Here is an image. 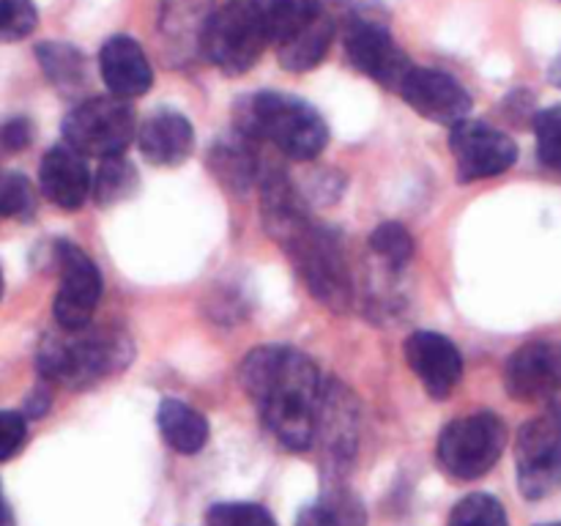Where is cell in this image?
I'll return each instance as SVG.
<instances>
[{"label": "cell", "mask_w": 561, "mask_h": 526, "mask_svg": "<svg viewBox=\"0 0 561 526\" xmlns=\"http://www.w3.org/2000/svg\"><path fill=\"white\" fill-rule=\"evenodd\" d=\"M239 378L283 447L305 453L316 444L327 387L310 356L283 345H263L241 362Z\"/></svg>", "instance_id": "6da1fadb"}, {"label": "cell", "mask_w": 561, "mask_h": 526, "mask_svg": "<svg viewBox=\"0 0 561 526\" xmlns=\"http://www.w3.org/2000/svg\"><path fill=\"white\" fill-rule=\"evenodd\" d=\"M266 230L288 252L296 274L312 299L334 312L351 307V272L337 236L312 222L305 203L290 201L263 214Z\"/></svg>", "instance_id": "7a4b0ae2"}, {"label": "cell", "mask_w": 561, "mask_h": 526, "mask_svg": "<svg viewBox=\"0 0 561 526\" xmlns=\"http://www.w3.org/2000/svg\"><path fill=\"white\" fill-rule=\"evenodd\" d=\"M236 129L268 140L279 153L310 162L327 148L329 126L312 104L277 91H261L236 104Z\"/></svg>", "instance_id": "3957f363"}, {"label": "cell", "mask_w": 561, "mask_h": 526, "mask_svg": "<svg viewBox=\"0 0 561 526\" xmlns=\"http://www.w3.org/2000/svg\"><path fill=\"white\" fill-rule=\"evenodd\" d=\"M131 356L129 343L107 329H60L38 345L36 365L47 381L64 387H91Z\"/></svg>", "instance_id": "277c9868"}, {"label": "cell", "mask_w": 561, "mask_h": 526, "mask_svg": "<svg viewBox=\"0 0 561 526\" xmlns=\"http://www.w3.org/2000/svg\"><path fill=\"white\" fill-rule=\"evenodd\" d=\"M272 44L268 9L261 0H228L206 16L201 47L219 71L230 77L247 75Z\"/></svg>", "instance_id": "5b68a950"}, {"label": "cell", "mask_w": 561, "mask_h": 526, "mask_svg": "<svg viewBox=\"0 0 561 526\" xmlns=\"http://www.w3.org/2000/svg\"><path fill=\"white\" fill-rule=\"evenodd\" d=\"M507 427L493 411H477L449 422L438 436V464L455 480H477L502 458Z\"/></svg>", "instance_id": "8992f818"}, {"label": "cell", "mask_w": 561, "mask_h": 526, "mask_svg": "<svg viewBox=\"0 0 561 526\" xmlns=\"http://www.w3.org/2000/svg\"><path fill=\"white\" fill-rule=\"evenodd\" d=\"M137 132L129 99L96 96L77 104L64 121V140L82 157H121Z\"/></svg>", "instance_id": "52a82bcc"}, {"label": "cell", "mask_w": 561, "mask_h": 526, "mask_svg": "<svg viewBox=\"0 0 561 526\" xmlns=\"http://www.w3.org/2000/svg\"><path fill=\"white\" fill-rule=\"evenodd\" d=\"M518 488L526 499H546L561 488V403L526 422L515 438Z\"/></svg>", "instance_id": "ba28073f"}, {"label": "cell", "mask_w": 561, "mask_h": 526, "mask_svg": "<svg viewBox=\"0 0 561 526\" xmlns=\"http://www.w3.org/2000/svg\"><path fill=\"white\" fill-rule=\"evenodd\" d=\"M345 58L356 71L381 82L389 91L392 88L398 91L403 77L414 66L383 22L362 14L345 22Z\"/></svg>", "instance_id": "9c48e42d"}, {"label": "cell", "mask_w": 561, "mask_h": 526, "mask_svg": "<svg viewBox=\"0 0 561 526\" xmlns=\"http://www.w3.org/2000/svg\"><path fill=\"white\" fill-rule=\"evenodd\" d=\"M449 148H453L458 179L463 184L507 173L518 159V146L513 137L504 135L496 126L469 118L453 126Z\"/></svg>", "instance_id": "30bf717a"}, {"label": "cell", "mask_w": 561, "mask_h": 526, "mask_svg": "<svg viewBox=\"0 0 561 526\" xmlns=\"http://www.w3.org/2000/svg\"><path fill=\"white\" fill-rule=\"evenodd\" d=\"M58 268L60 288L55 294V323L60 329H85L91 327L93 312L102 299V274L96 263L71 241L58 244Z\"/></svg>", "instance_id": "8fae6325"}, {"label": "cell", "mask_w": 561, "mask_h": 526, "mask_svg": "<svg viewBox=\"0 0 561 526\" xmlns=\"http://www.w3.org/2000/svg\"><path fill=\"white\" fill-rule=\"evenodd\" d=\"M504 389L518 403H546L561 392V343L531 340L504 365Z\"/></svg>", "instance_id": "7c38bea8"}, {"label": "cell", "mask_w": 561, "mask_h": 526, "mask_svg": "<svg viewBox=\"0 0 561 526\" xmlns=\"http://www.w3.org/2000/svg\"><path fill=\"white\" fill-rule=\"evenodd\" d=\"M398 93L411 110L436 124H460L471 113V96L453 75L427 66H411L398 85Z\"/></svg>", "instance_id": "4fadbf2b"}, {"label": "cell", "mask_w": 561, "mask_h": 526, "mask_svg": "<svg viewBox=\"0 0 561 526\" xmlns=\"http://www.w3.org/2000/svg\"><path fill=\"white\" fill-rule=\"evenodd\" d=\"M405 362L422 381V387L427 389V395L436 400H447L463 378V356H460L458 345L444 334L427 332V329L409 334Z\"/></svg>", "instance_id": "5bb4252c"}, {"label": "cell", "mask_w": 561, "mask_h": 526, "mask_svg": "<svg viewBox=\"0 0 561 526\" xmlns=\"http://www.w3.org/2000/svg\"><path fill=\"white\" fill-rule=\"evenodd\" d=\"M38 184H42L44 197L66 211H77L80 206H85L93 190L85 157L66 142L44 153L42 164H38Z\"/></svg>", "instance_id": "9a60e30c"}, {"label": "cell", "mask_w": 561, "mask_h": 526, "mask_svg": "<svg viewBox=\"0 0 561 526\" xmlns=\"http://www.w3.org/2000/svg\"><path fill=\"white\" fill-rule=\"evenodd\" d=\"M99 69H102V80L110 93L121 99L142 96L153 82L146 53L129 36H113L104 42L102 53H99Z\"/></svg>", "instance_id": "2e32d148"}, {"label": "cell", "mask_w": 561, "mask_h": 526, "mask_svg": "<svg viewBox=\"0 0 561 526\" xmlns=\"http://www.w3.org/2000/svg\"><path fill=\"white\" fill-rule=\"evenodd\" d=\"M137 146L151 164L175 168L190 159L192 148H195V129L175 110H157L137 129Z\"/></svg>", "instance_id": "e0dca14e"}, {"label": "cell", "mask_w": 561, "mask_h": 526, "mask_svg": "<svg viewBox=\"0 0 561 526\" xmlns=\"http://www.w3.org/2000/svg\"><path fill=\"white\" fill-rule=\"evenodd\" d=\"M252 137L241 135L236 129L233 137H219L208 153V168H211L214 179L225 186V190L244 195L257 179V157L252 151Z\"/></svg>", "instance_id": "ac0fdd59"}, {"label": "cell", "mask_w": 561, "mask_h": 526, "mask_svg": "<svg viewBox=\"0 0 561 526\" xmlns=\"http://www.w3.org/2000/svg\"><path fill=\"white\" fill-rule=\"evenodd\" d=\"M159 431L164 442L181 455H195L206 447L208 442V420L195 411L192 405L181 403L175 398H164L159 405Z\"/></svg>", "instance_id": "d6986e66"}, {"label": "cell", "mask_w": 561, "mask_h": 526, "mask_svg": "<svg viewBox=\"0 0 561 526\" xmlns=\"http://www.w3.org/2000/svg\"><path fill=\"white\" fill-rule=\"evenodd\" d=\"M296 526H367V513L356 493L329 488L316 502L301 507Z\"/></svg>", "instance_id": "ffe728a7"}, {"label": "cell", "mask_w": 561, "mask_h": 526, "mask_svg": "<svg viewBox=\"0 0 561 526\" xmlns=\"http://www.w3.org/2000/svg\"><path fill=\"white\" fill-rule=\"evenodd\" d=\"M268 9V31H272V44L285 47L301 33L310 31L316 22L329 14L327 0H272Z\"/></svg>", "instance_id": "44dd1931"}, {"label": "cell", "mask_w": 561, "mask_h": 526, "mask_svg": "<svg viewBox=\"0 0 561 526\" xmlns=\"http://www.w3.org/2000/svg\"><path fill=\"white\" fill-rule=\"evenodd\" d=\"M334 31H337V22L332 14L323 16L321 22L310 27V31L301 33L299 38H294L285 47H277V58L283 64V69L288 71H310L327 58L329 44H332Z\"/></svg>", "instance_id": "7402d4cb"}, {"label": "cell", "mask_w": 561, "mask_h": 526, "mask_svg": "<svg viewBox=\"0 0 561 526\" xmlns=\"http://www.w3.org/2000/svg\"><path fill=\"white\" fill-rule=\"evenodd\" d=\"M36 55L44 75L60 91H77V88H82V82H85V58L71 44L44 42L36 49Z\"/></svg>", "instance_id": "603a6c76"}, {"label": "cell", "mask_w": 561, "mask_h": 526, "mask_svg": "<svg viewBox=\"0 0 561 526\" xmlns=\"http://www.w3.org/2000/svg\"><path fill=\"white\" fill-rule=\"evenodd\" d=\"M135 190L137 170L131 168V162H126L124 153L102 159V168H99L96 179H93V195H96L99 206H115V203L135 195Z\"/></svg>", "instance_id": "cb8c5ba5"}, {"label": "cell", "mask_w": 561, "mask_h": 526, "mask_svg": "<svg viewBox=\"0 0 561 526\" xmlns=\"http://www.w3.org/2000/svg\"><path fill=\"white\" fill-rule=\"evenodd\" d=\"M447 526H510L507 510L491 493H469L455 504Z\"/></svg>", "instance_id": "d4e9b609"}, {"label": "cell", "mask_w": 561, "mask_h": 526, "mask_svg": "<svg viewBox=\"0 0 561 526\" xmlns=\"http://www.w3.org/2000/svg\"><path fill=\"white\" fill-rule=\"evenodd\" d=\"M36 211V192L22 173L0 170V217L27 219Z\"/></svg>", "instance_id": "484cf974"}, {"label": "cell", "mask_w": 561, "mask_h": 526, "mask_svg": "<svg viewBox=\"0 0 561 526\" xmlns=\"http://www.w3.org/2000/svg\"><path fill=\"white\" fill-rule=\"evenodd\" d=\"M370 250L383 258L389 266L400 268L414 255V239L400 222H383L370 233Z\"/></svg>", "instance_id": "4316f807"}, {"label": "cell", "mask_w": 561, "mask_h": 526, "mask_svg": "<svg viewBox=\"0 0 561 526\" xmlns=\"http://www.w3.org/2000/svg\"><path fill=\"white\" fill-rule=\"evenodd\" d=\"M535 137L540 162L561 175V104L535 115Z\"/></svg>", "instance_id": "83f0119b"}, {"label": "cell", "mask_w": 561, "mask_h": 526, "mask_svg": "<svg viewBox=\"0 0 561 526\" xmlns=\"http://www.w3.org/2000/svg\"><path fill=\"white\" fill-rule=\"evenodd\" d=\"M206 526H277V521L261 504L222 502L208 510Z\"/></svg>", "instance_id": "f1b7e54d"}, {"label": "cell", "mask_w": 561, "mask_h": 526, "mask_svg": "<svg viewBox=\"0 0 561 526\" xmlns=\"http://www.w3.org/2000/svg\"><path fill=\"white\" fill-rule=\"evenodd\" d=\"M36 20L38 14L33 0H0V44L31 36Z\"/></svg>", "instance_id": "f546056e"}, {"label": "cell", "mask_w": 561, "mask_h": 526, "mask_svg": "<svg viewBox=\"0 0 561 526\" xmlns=\"http://www.w3.org/2000/svg\"><path fill=\"white\" fill-rule=\"evenodd\" d=\"M27 438L25 416L16 411H0V464L14 458Z\"/></svg>", "instance_id": "4dcf8cb0"}, {"label": "cell", "mask_w": 561, "mask_h": 526, "mask_svg": "<svg viewBox=\"0 0 561 526\" xmlns=\"http://www.w3.org/2000/svg\"><path fill=\"white\" fill-rule=\"evenodd\" d=\"M33 129L27 118H14L3 126V146L11 148V151H22L31 142Z\"/></svg>", "instance_id": "1f68e13d"}, {"label": "cell", "mask_w": 561, "mask_h": 526, "mask_svg": "<svg viewBox=\"0 0 561 526\" xmlns=\"http://www.w3.org/2000/svg\"><path fill=\"white\" fill-rule=\"evenodd\" d=\"M0 526H16L14 513H11L9 507V499H5L3 493V485H0Z\"/></svg>", "instance_id": "d6a6232c"}, {"label": "cell", "mask_w": 561, "mask_h": 526, "mask_svg": "<svg viewBox=\"0 0 561 526\" xmlns=\"http://www.w3.org/2000/svg\"><path fill=\"white\" fill-rule=\"evenodd\" d=\"M548 82L561 88V49L557 53V58L551 60V66H548Z\"/></svg>", "instance_id": "836d02e7"}, {"label": "cell", "mask_w": 561, "mask_h": 526, "mask_svg": "<svg viewBox=\"0 0 561 526\" xmlns=\"http://www.w3.org/2000/svg\"><path fill=\"white\" fill-rule=\"evenodd\" d=\"M0 296H3V272H0Z\"/></svg>", "instance_id": "e575fe53"}, {"label": "cell", "mask_w": 561, "mask_h": 526, "mask_svg": "<svg viewBox=\"0 0 561 526\" xmlns=\"http://www.w3.org/2000/svg\"><path fill=\"white\" fill-rule=\"evenodd\" d=\"M540 526H561V521H557V524H540Z\"/></svg>", "instance_id": "d590c367"}]
</instances>
